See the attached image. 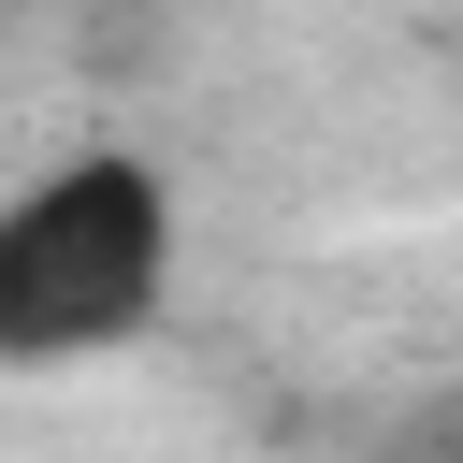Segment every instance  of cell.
Instances as JSON below:
<instances>
[{
	"label": "cell",
	"mask_w": 463,
	"mask_h": 463,
	"mask_svg": "<svg viewBox=\"0 0 463 463\" xmlns=\"http://www.w3.org/2000/svg\"><path fill=\"white\" fill-rule=\"evenodd\" d=\"M188 289V203L145 145H58L0 188V376L116 362Z\"/></svg>",
	"instance_id": "obj_1"
}]
</instances>
